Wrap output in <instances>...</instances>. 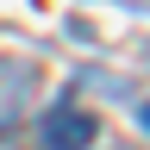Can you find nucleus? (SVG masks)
<instances>
[{
  "label": "nucleus",
  "instance_id": "f257e3e1",
  "mask_svg": "<svg viewBox=\"0 0 150 150\" xmlns=\"http://www.w3.org/2000/svg\"><path fill=\"white\" fill-rule=\"evenodd\" d=\"M94 138H100V125H94V112L75 106V100H56L44 112V125H38V144L44 150H94Z\"/></svg>",
  "mask_w": 150,
  "mask_h": 150
},
{
  "label": "nucleus",
  "instance_id": "f03ea898",
  "mask_svg": "<svg viewBox=\"0 0 150 150\" xmlns=\"http://www.w3.org/2000/svg\"><path fill=\"white\" fill-rule=\"evenodd\" d=\"M144 125H150V106H144Z\"/></svg>",
  "mask_w": 150,
  "mask_h": 150
}]
</instances>
